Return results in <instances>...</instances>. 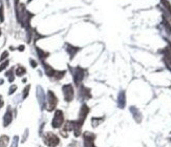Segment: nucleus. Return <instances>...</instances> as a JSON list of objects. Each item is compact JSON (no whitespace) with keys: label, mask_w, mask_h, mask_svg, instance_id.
<instances>
[{"label":"nucleus","mask_w":171,"mask_h":147,"mask_svg":"<svg viewBox=\"0 0 171 147\" xmlns=\"http://www.w3.org/2000/svg\"><path fill=\"white\" fill-rule=\"evenodd\" d=\"M72 75H74V79H75L76 84L79 85L80 82L83 80V77H84V70L81 67H77V68H75Z\"/></svg>","instance_id":"5"},{"label":"nucleus","mask_w":171,"mask_h":147,"mask_svg":"<svg viewBox=\"0 0 171 147\" xmlns=\"http://www.w3.org/2000/svg\"><path fill=\"white\" fill-rule=\"evenodd\" d=\"M24 49V46H19V51H23Z\"/></svg>","instance_id":"27"},{"label":"nucleus","mask_w":171,"mask_h":147,"mask_svg":"<svg viewBox=\"0 0 171 147\" xmlns=\"http://www.w3.org/2000/svg\"><path fill=\"white\" fill-rule=\"evenodd\" d=\"M67 52L69 53V55H70V58H74V56L76 55V54L78 53V52L80 51V48L79 47H75V46H72V45H69V44H67Z\"/></svg>","instance_id":"11"},{"label":"nucleus","mask_w":171,"mask_h":147,"mask_svg":"<svg viewBox=\"0 0 171 147\" xmlns=\"http://www.w3.org/2000/svg\"><path fill=\"white\" fill-rule=\"evenodd\" d=\"M7 144H9V137L1 136L0 137V147H7Z\"/></svg>","instance_id":"13"},{"label":"nucleus","mask_w":171,"mask_h":147,"mask_svg":"<svg viewBox=\"0 0 171 147\" xmlns=\"http://www.w3.org/2000/svg\"><path fill=\"white\" fill-rule=\"evenodd\" d=\"M57 102H58V100H57V97L55 96V94H54L53 92H51V90H48V93H47V106H46V109H47L48 111L54 110V108H55L56 105H57Z\"/></svg>","instance_id":"3"},{"label":"nucleus","mask_w":171,"mask_h":147,"mask_svg":"<svg viewBox=\"0 0 171 147\" xmlns=\"http://www.w3.org/2000/svg\"><path fill=\"white\" fill-rule=\"evenodd\" d=\"M0 35H1V32H0Z\"/></svg>","instance_id":"29"},{"label":"nucleus","mask_w":171,"mask_h":147,"mask_svg":"<svg viewBox=\"0 0 171 147\" xmlns=\"http://www.w3.org/2000/svg\"><path fill=\"white\" fill-rule=\"evenodd\" d=\"M63 95H64V99L65 101L70 102L74 99V88H72V84H66L62 87Z\"/></svg>","instance_id":"4"},{"label":"nucleus","mask_w":171,"mask_h":147,"mask_svg":"<svg viewBox=\"0 0 171 147\" xmlns=\"http://www.w3.org/2000/svg\"><path fill=\"white\" fill-rule=\"evenodd\" d=\"M63 121H64V117H63L62 110H56L55 117H54L53 122H52V126L54 128H60L63 124Z\"/></svg>","instance_id":"2"},{"label":"nucleus","mask_w":171,"mask_h":147,"mask_svg":"<svg viewBox=\"0 0 171 147\" xmlns=\"http://www.w3.org/2000/svg\"><path fill=\"white\" fill-rule=\"evenodd\" d=\"M29 88H31V85H27L25 88H24V90H23V96H22V98L23 99H25L27 97V94H29Z\"/></svg>","instance_id":"20"},{"label":"nucleus","mask_w":171,"mask_h":147,"mask_svg":"<svg viewBox=\"0 0 171 147\" xmlns=\"http://www.w3.org/2000/svg\"><path fill=\"white\" fill-rule=\"evenodd\" d=\"M13 68H11L10 70H9V72H6V74H5V76H6V77H9V80H10V82H13V81H14V79H15V77H14V74H13Z\"/></svg>","instance_id":"18"},{"label":"nucleus","mask_w":171,"mask_h":147,"mask_svg":"<svg viewBox=\"0 0 171 147\" xmlns=\"http://www.w3.org/2000/svg\"><path fill=\"white\" fill-rule=\"evenodd\" d=\"M9 65V61H5V62H3L2 64H1V66H0V72H2L4 68H6V66Z\"/></svg>","instance_id":"21"},{"label":"nucleus","mask_w":171,"mask_h":147,"mask_svg":"<svg viewBox=\"0 0 171 147\" xmlns=\"http://www.w3.org/2000/svg\"><path fill=\"white\" fill-rule=\"evenodd\" d=\"M119 106L121 108H123L125 106V93L124 92H121L119 95Z\"/></svg>","instance_id":"12"},{"label":"nucleus","mask_w":171,"mask_h":147,"mask_svg":"<svg viewBox=\"0 0 171 147\" xmlns=\"http://www.w3.org/2000/svg\"><path fill=\"white\" fill-rule=\"evenodd\" d=\"M12 120H13L12 110H11V108L9 107V108H7L6 113L4 115V118H3V126H4V127L9 126V125H10L11 122H12Z\"/></svg>","instance_id":"7"},{"label":"nucleus","mask_w":171,"mask_h":147,"mask_svg":"<svg viewBox=\"0 0 171 147\" xmlns=\"http://www.w3.org/2000/svg\"><path fill=\"white\" fill-rule=\"evenodd\" d=\"M165 62H166V64H167V67L169 68V70H171V55H166L165 56Z\"/></svg>","instance_id":"16"},{"label":"nucleus","mask_w":171,"mask_h":147,"mask_svg":"<svg viewBox=\"0 0 171 147\" xmlns=\"http://www.w3.org/2000/svg\"><path fill=\"white\" fill-rule=\"evenodd\" d=\"M7 55H9V54H7V52H4V53H3L2 55H1V58H0V60L2 61L3 59H5L7 57Z\"/></svg>","instance_id":"24"},{"label":"nucleus","mask_w":171,"mask_h":147,"mask_svg":"<svg viewBox=\"0 0 171 147\" xmlns=\"http://www.w3.org/2000/svg\"><path fill=\"white\" fill-rule=\"evenodd\" d=\"M162 4H164V6H165V9L167 10V12L170 14V16H171V4L170 3L167 1V0H162Z\"/></svg>","instance_id":"14"},{"label":"nucleus","mask_w":171,"mask_h":147,"mask_svg":"<svg viewBox=\"0 0 171 147\" xmlns=\"http://www.w3.org/2000/svg\"><path fill=\"white\" fill-rule=\"evenodd\" d=\"M96 136L90 133H84V147H94V140Z\"/></svg>","instance_id":"6"},{"label":"nucleus","mask_w":171,"mask_h":147,"mask_svg":"<svg viewBox=\"0 0 171 147\" xmlns=\"http://www.w3.org/2000/svg\"><path fill=\"white\" fill-rule=\"evenodd\" d=\"M37 95H38L39 98V103L41 105L42 108H44V102H45V97H44V93L42 90L41 87H38V92H37Z\"/></svg>","instance_id":"8"},{"label":"nucleus","mask_w":171,"mask_h":147,"mask_svg":"<svg viewBox=\"0 0 171 147\" xmlns=\"http://www.w3.org/2000/svg\"><path fill=\"white\" fill-rule=\"evenodd\" d=\"M65 75V70H62V72H57V70H56V72H55V76H54V77L56 78V79H61V78L63 77V76Z\"/></svg>","instance_id":"19"},{"label":"nucleus","mask_w":171,"mask_h":147,"mask_svg":"<svg viewBox=\"0 0 171 147\" xmlns=\"http://www.w3.org/2000/svg\"><path fill=\"white\" fill-rule=\"evenodd\" d=\"M37 53H38L39 57H40V58H41V59H44V58H46V57H47V56L49 55V54H48V53H46V52H43V51H41V49H40V48H39V47H37Z\"/></svg>","instance_id":"15"},{"label":"nucleus","mask_w":171,"mask_h":147,"mask_svg":"<svg viewBox=\"0 0 171 147\" xmlns=\"http://www.w3.org/2000/svg\"><path fill=\"white\" fill-rule=\"evenodd\" d=\"M3 105V101H2V97L0 96V108H1V106Z\"/></svg>","instance_id":"26"},{"label":"nucleus","mask_w":171,"mask_h":147,"mask_svg":"<svg viewBox=\"0 0 171 147\" xmlns=\"http://www.w3.org/2000/svg\"><path fill=\"white\" fill-rule=\"evenodd\" d=\"M18 145V137H14V141H13V144H12V147H17Z\"/></svg>","instance_id":"22"},{"label":"nucleus","mask_w":171,"mask_h":147,"mask_svg":"<svg viewBox=\"0 0 171 147\" xmlns=\"http://www.w3.org/2000/svg\"><path fill=\"white\" fill-rule=\"evenodd\" d=\"M80 96H82V98H85V99H89L90 98L89 89L84 86H81V88H80Z\"/></svg>","instance_id":"10"},{"label":"nucleus","mask_w":171,"mask_h":147,"mask_svg":"<svg viewBox=\"0 0 171 147\" xmlns=\"http://www.w3.org/2000/svg\"><path fill=\"white\" fill-rule=\"evenodd\" d=\"M43 63V66H44V70H45V74L48 76V77H54L55 76V72L56 70H54L53 67H51L48 64H46L45 62H42Z\"/></svg>","instance_id":"9"},{"label":"nucleus","mask_w":171,"mask_h":147,"mask_svg":"<svg viewBox=\"0 0 171 147\" xmlns=\"http://www.w3.org/2000/svg\"><path fill=\"white\" fill-rule=\"evenodd\" d=\"M25 72H26V70H25L24 67H22V66H19V67L17 68V70H16V75L17 76H23Z\"/></svg>","instance_id":"17"},{"label":"nucleus","mask_w":171,"mask_h":147,"mask_svg":"<svg viewBox=\"0 0 171 147\" xmlns=\"http://www.w3.org/2000/svg\"><path fill=\"white\" fill-rule=\"evenodd\" d=\"M16 89H17V86H16V85H12V86H11V88H10V92H9V94L12 95L13 93L16 90Z\"/></svg>","instance_id":"23"},{"label":"nucleus","mask_w":171,"mask_h":147,"mask_svg":"<svg viewBox=\"0 0 171 147\" xmlns=\"http://www.w3.org/2000/svg\"><path fill=\"white\" fill-rule=\"evenodd\" d=\"M31 0H29V2H31Z\"/></svg>","instance_id":"28"},{"label":"nucleus","mask_w":171,"mask_h":147,"mask_svg":"<svg viewBox=\"0 0 171 147\" xmlns=\"http://www.w3.org/2000/svg\"><path fill=\"white\" fill-rule=\"evenodd\" d=\"M31 66H33V67H36L37 66V63L35 62L34 60H31Z\"/></svg>","instance_id":"25"},{"label":"nucleus","mask_w":171,"mask_h":147,"mask_svg":"<svg viewBox=\"0 0 171 147\" xmlns=\"http://www.w3.org/2000/svg\"><path fill=\"white\" fill-rule=\"evenodd\" d=\"M43 140H44V144L49 147H56L60 143L59 138L52 133H46L43 137Z\"/></svg>","instance_id":"1"}]
</instances>
